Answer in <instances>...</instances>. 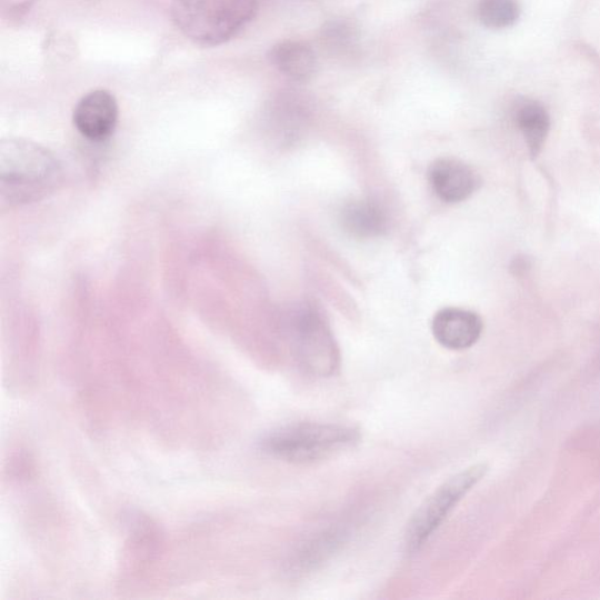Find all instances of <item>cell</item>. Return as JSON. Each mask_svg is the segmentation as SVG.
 Here are the masks:
<instances>
[{
	"label": "cell",
	"instance_id": "cell-11",
	"mask_svg": "<svg viewBox=\"0 0 600 600\" xmlns=\"http://www.w3.org/2000/svg\"><path fill=\"white\" fill-rule=\"evenodd\" d=\"M517 123L532 157L540 154L550 132V116L538 101H526L517 111Z\"/></svg>",
	"mask_w": 600,
	"mask_h": 600
},
{
	"label": "cell",
	"instance_id": "cell-3",
	"mask_svg": "<svg viewBox=\"0 0 600 600\" xmlns=\"http://www.w3.org/2000/svg\"><path fill=\"white\" fill-rule=\"evenodd\" d=\"M359 441L351 427L318 423H291L268 434L261 442L263 452L292 464H312L328 460Z\"/></svg>",
	"mask_w": 600,
	"mask_h": 600
},
{
	"label": "cell",
	"instance_id": "cell-2",
	"mask_svg": "<svg viewBox=\"0 0 600 600\" xmlns=\"http://www.w3.org/2000/svg\"><path fill=\"white\" fill-rule=\"evenodd\" d=\"M257 0H173L171 17L190 40L204 47L224 44L253 19Z\"/></svg>",
	"mask_w": 600,
	"mask_h": 600
},
{
	"label": "cell",
	"instance_id": "cell-1",
	"mask_svg": "<svg viewBox=\"0 0 600 600\" xmlns=\"http://www.w3.org/2000/svg\"><path fill=\"white\" fill-rule=\"evenodd\" d=\"M61 181V167L49 149L24 139L0 143V200L3 208L39 201Z\"/></svg>",
	"mask_w": 600,
	"mask_h": 600
},
{
	"label": "cell",
	"instance_id": "cell-10",
	"mask_svg": "<svg viewBox=\"0 0 600 600\" xmlns=\"http://www.w3.org/2000/svg\"><path fill=\"white\" fill-rule=\"evenodd\" d=\"M272 66L297 82L310 80L317 70V58L313 50L304 42L287 40L270 51Z\"/></svg>",
	"mask_w": 600,
	"mask_h": 600
},
{
	"label": "cell",
	"instance_id": "cell-6",
	"mask_svg": "<svg viewBox=\"0 0 600 600\" xmlns=\"http://www.w3.org/2000/svg\"><path fill=\"white\" fill-rule=\"evenodd\" d=\"M118 119V102L114 96L107 91H94L84 96L73 113L78 132L94 142L110 139L116 131Z\"/></svg>",
	"mask_w": 600,
	"mask_h": 600
},
{
	"label": "cell",
	"instance_id": "cell-7",
	"mask_svg": "<svg viewBox=\"0 0 600 600\" xmlns=\"http://www.w3.org/2000/svg\"><path fill=\"white\" fill-rule=\"evenodd\" d=\"M432 331L441 347L462 351L477 344L483 331V323L474 312L448 308L436 314Z\"/></svg>",
	"mask_w": 600,
	"mask_h": 600
},
{
	"label": "cell",
	"instance_id": "cell-5",
	"mask_svg": "<svg viewBox=\"0 0 600 600\" xmlns=\"http://www.w3.org/2000/svg\"><path fill=\"white\" fill-rule=\"evenodd\" d=\"M292 346L296 358L306 372L327 378L339 368V350L328 324L319 313L303 309L291 321Z\"/></svg>",
	"mask_w": 600,
	"mask_h": 600
},
{
	"label": "cell",
	"instance_id": "cell-8",
	"mask_svg": "<svg viewBox=\"0 0 600 600\" xmlns=\"http://www.w3.org/2000/svg\"><path fill=\"white\" fill-rule=\"evenodd\" d=\"M434 194L446 203H460L473 196L479 180L474 170L457 159L436 161L428 173Z\"/></svg>",
	"mask_w": 600,
	"mask_h": 600
},
{
	"label": "cell",
	"instance_id": "cell-12",
	"mask_svg": "<svg viewBox=\"0 0 600 600\" xmlns=\"http://www.w3.org/2000/svg\"><path fill=\"white\" fill-rule=\"evenodd\" d=\"M478 14L486 28L503 30L517 24L521 8L518 0H480Z\"/></svg>",
	"mask_w": 600,
	"mask_h": 600
},
{
	"label": "cell",
	"instance_id": "cell-9",
	"mask_svg": "<svg viewBox=\"0 0 600 600\" xmlns=\"http://www.w3.org/2000/svg\"><path fill=\"white\" fill-rule=\"evenodd\" d=\"M340 221L342 229L359 240L378 238L389 226L388 216L382 207L370 200L347 204L341 210Z\"/></svg>",
	"mask_w": 600,
	"mask_h": 600
},
{
	"label": "cell",
	"instance_id": "cell-4",
	"mask_svg": "<svg viewBox=\"0 0 600 600\" xmlns=\"http://www.w3.org/2000/svg\"><path fill=\"white\" fill-rule=\"evenodd\" d=\"M487 467L477 464L462 470L437 488L417 509L406 532L411 551L419 550L439 529L449 513L486 474Z\"/></svg>",
	"mask_w": 600,
	"mask_h": 600
}]
</instances>
